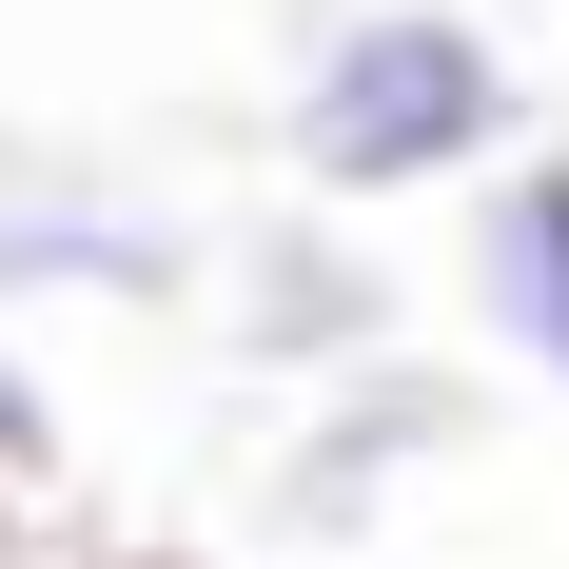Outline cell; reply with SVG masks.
Returning <instances> with one entry per match:
<instances>
[{"label":"cell","instance_id":"obj_1","mask_svg":"<svg viewBox=\"0 0 569 569\" xmlns=\"http://www.w3.org/2000/svg\"><path fill=\"white\" fill-rule=\"evenodd\" d=\"M530 138V59L471 0H315L276 59V177L315 217H412Z\"/></svg>","mask_w":569,"mask_h":569},{"label":"cell","instance_id":"obj_2","mask_svg":"<svg viewBox=\"0 0 569 569\" xmlns=\"http://www.w3.org/2000/svg\"><path fill=\"white\" fill-rule=\"evenodd\" d=\"M197 315H217V353L256 373V393H353V373H393V353H412L393 236H373V217H315V197L236 217L217 256H197Z\"/></svg>","mask_w":569,"mask_h":569},{"label":"cell","instance_id":"obj_3","mask_svg":"<svg viewBox=\"0 0 569 569\" xmlns=\"http://www.w3.org/2000/svg\"><path fill=\"white\" fill-rule=\"evenodd\" d=\"M197 256L217 236L177 217L158 177H118L99 138H40V118H0V335L20 315H197Z\"/></svg>","mask_w":569,"mask_h":569},{"label":"cell","instance_id":"obj_4","mask_svg":"<svg viewBox=\"0 0 569 569\" xmlns=\"http://www.w3.org/2000/svg\"><path fill=\"white\" fill-rule=\"evenodd\" d=\"M452 452H491V393H471L452 353H393V373H353V393H295V452L256 471V530H276V550H373Z\"/></svg>","mask_w":569,"mask_h":569},{"label":"cell","instance_id":"obj_5","mask_svg":"<svg viewBox=\"0 0 569 569\" xmlns=\"http://www.w3.org/2000/svg\"><path fill=\"white\" fill-rule=\"evenodd\" d=\"M452 295H471V335H491V373L569 393V138H511L452 197Z\"/></svg>","mask_w":569,"mask_h":569},{"label":"cell","instance_id":"obj_6","mask_svg":"<svg viewBox=\"0 0 569 569\" xmlns=\"http://www.w3.org/2000/svg\"><path fill=\"white\" fill-rule=\"evenodd\" d=\"M59 471H79V412H59L40 353L0 335V491H20V511H59Z\"/></svg>","mask_w":569,"mask_h":569},{"label":"cell","instance_id":"obj_7","mask_svg":"<svg viewBox=\"0 0 569 569\" xmlns=\"http://www.w3.org/2000/svg\"><path fill=\"white\" fill-rule=\"evenodd\" d=\"M40 530H59V511H20V491H0V569H20V550H40Z\"/></svg>","mask_w":569,"mask_h":569}]
</instances>
